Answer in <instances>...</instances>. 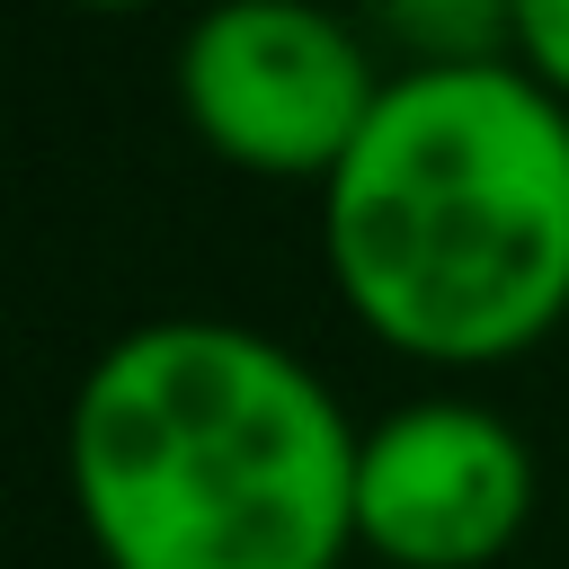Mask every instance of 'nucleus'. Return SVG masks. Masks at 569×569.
Masks as SVG:
<instances>
[{
    "label": "nucleus",
    "instance_id": "39448f33",
    "mask_svg": "<svg viewBox=\"0 0 569 569\" xmlns=\"http://www.w3.org/2000/svg\"><path fill=\"white\" fill-rule=\"evenodd\" d=\"M507 62L569 107V0H507Z\"/></svg>",
    "mask_w": 569,
    "mask_h": 569
},
{
    "label": "nucleus",
    "instance_id": "f03ea898",
    "mask_svg": "<svg viewBox=\"0 0 569 569\" xmlns=\"http://www.w3.org/2000/svg\"><path fill=\"white\" fill-rule=\"evenodd\" d=\"M356 445L338 391L240 320H142L71 391L62 480L107 569H347Z\"/></svg>",
    "mask_w": 569,
    "mask_h": 569
},
{
    "label": "nucleus",
    "instance_id": "7ed1b4c3",
    "mask_svg": "<svg viewBox=\"0 0 569 569\" xmlns=\"http://www.w3.org/2000/svg\"><path fill=\"white\" fill-rule=\"evenodd\" d=\"M382 89L365 36L320 0H213L178 36V116L249 178L329 187Z\"/></svg>",
    "mask_w": 569,
    "mask_h": 569
},
{
    "label": "nucleus",
    "instance_id": "423d86ee",
    "mask_svg": "<svg viewBox=\"0 0 569 569\" xmlns=\"http://www.w3.org/2000/svg\"><path fill=\"white\" fill-rule=\"evenodd\" d=\"M71 9H98V18H124V9H142V0H71Z\"/></svg>",
    "mask_w": 569,
    "mask_h": 569
},
{
    "label": "nucleus",
    "instance_id": "20e7f679",
    "mask_svg": "<svg viewBox=\"0 0 569 569\" xmlns=\"http://www.w3.org/2000/svg\"><path fill=\"white\" fill-rule=\"evenodd\" d=\"M533 498V445L480 400H400L356 445V551L382 569H489Z\"/></svg>",
    "mask_w": 569,
    "mask_h": 569
},
{
    "label": "nucleus",
    "instance_id": "f257e3e1",
    "mask_svg": "<svg viewBox=\"0 0 569 569\" xmlns=\"http://www.w3.org/2000/svg\"><path fill=\"white\" fill-rule=\"evenodd\" d=\"M338 302L418 365H516L569 320V107L480 53L418 62L320 187Z\"/></svg>",
    "mask_w": 569,
    "mask_h": 569
}]
</instances>
